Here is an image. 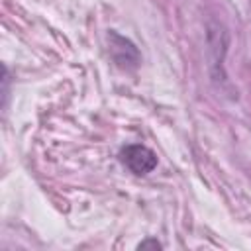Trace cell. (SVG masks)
<instances>
[{"instance_id":"7a4b0ae2","label":"cell","mask_w":251,"mask_h":251,"mask_svg":"<svg viewBox=\"0 0 251 251\" xmlns=\"http://www.w3.org/2000/svg\"><path fill=\"white\" fill-rule=\"evenodd\" d=\"M108 39H110V53H112L114 61L120 67H124V69H135L139 65V53H137L135 45L129 39L122 37L114 29L110 31Z\"/></svg>"},{"instance_id":"3957f363","label":"cell","mask_w":251,"mask_h":251,"mask_svg":"<svg viewBox=\"0 0 251 251\" xmlns=\"http://www.w3.org/2000/svg\"><path fill=\"white\" fill-rule=\"evenodd\" d=\"M145 247H155V249H159V247H161V243H159V241H155V239H147V241L139 243V249H145Z\"/></svg>"},{"instance_id":"6da1fadb","label":"cell","mask_w":251,"mask_h":251,"mask_svg":"<svg viewBox=\"0 0 251 251\" xmlns=\"http://www.w3.org/2000/svg\"><path fill=\"white\" fill-rule=\"evenodd\" d=\"M120 159H122V163H124L133 175H139V176L149 175V173L157 167V157H155V153H153L149 147L137 145V143L124 147V149L120 151Z\"/></svg>"}]
</instances>
